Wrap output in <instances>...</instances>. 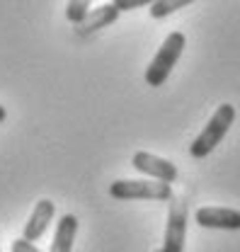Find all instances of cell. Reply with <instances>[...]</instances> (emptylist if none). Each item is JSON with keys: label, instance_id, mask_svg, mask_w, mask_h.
I'll list each match as a JSON object with an SVG mask.
<instances>
[{"label": "cell", "instance_id": "obj_4", "mask_svg": "<svg viewBox=\"0 0 240 252\" xmlns=\"http://www.w3.org/2000/svg\"><path fill=\"white\" fill-rule=\"evenodd\" d=\"M187 240V204L182 196H170V211H168V228H165V240L163 252H184Z\"/></svg>", "mask_w": 240, "mask_h": 252}, {"label": "cell", "instance_id": "obj_3", "mask_svg": "<svg viewBox=\"0 0 240 252\" xmlns=\"http://www.w3.org/2000/svg\"><path fill=\"white\" fill-rule=\"evenodd\" d=\"M109 194L119 201H136V199H148V201H170L172 187L168 182L158 180H117Z\"/></svg>", "mask_w": 240, "mask_h": 252}, {"label": "cell", "instance_id": "obj_10", "mask_svg": "<svg viewBox=\"0 0 240 252\" xmlns=\"http://www.w3.org/2000/svg\"><path fill=\"white\" fill-rule=\"evenodd\" d=\"M192 2H197V0H158V2H153V5H150V17L163 20V17H168V15L177 12V10L187 7V5H192Z\"/></svg>", "mask_w": 240, "mask_h": 252}, {"label": "cell", "instance_id": "obj_8", "mask_svg": "<svg viewBox=\"0 0 240 252\" xmlns=\"http://www.w3.org/2000/svg\"><path fill=\"white\" fill-rule=\"evenodd\" d=\"M117 20H119V10L112 2H107V5H100V7H90L88 15L83 17V22L75 25V32L80 36H88V34H95V32L114 25Z\"/></svg>", "mask_w": 240, "mask_h": 252}, {"label": "cell", "instance_id": "obj_12", "mask_svg": "<svg viewBox=\"0 0 240 252\" xmlns=\"http://www.w3.org/2000/svg\"><path fill=\"white\" fill-rule=\"evenodd\" d=\"M158 0H112V5L119 10V12H126V10H136V7H143V5H153Z\"/></svg>", "mask_w": 240, "mask_h": 252}, {"label": "cell", "instance_id": "obj_1", "mask_svg": "<svg viewBox=\"0 0 240 252\" xmlns=\"http://www.w3.org/2000/svg\"><path fill=\"white\" fill-rule=\"evenodd\" d=\"M184 44H187V39H184L182 32H170L168 34V39L163 41V46L158 49V54L153 56V61L146 68V83L150 88H160L170 78L172 68L177 65L182 51H184Z\"/></svg>", "mask_w": 240, "mask_h": 252}, {"label": "cell", "instance_id": "obj_9", "mask_svg": "<svg viewBox=\"0 0 240 252\" xmlns=\"http://www.w3.org/2000/svg\"><path fill=\"white\" fill-rule=\"evenodd\" d=\"M78 233V219L73 214H63L54 233V243H51V252H70L73 250V240Z\"/></svg>", "mask_w": 240, "mask_h": 252}, {"label": "cell", "instance_id": "obj_6", "mask_svg": "<svg viewBox=\"0 0 240 252\" xmlns=\"http://www.w3.org/2000/svg\"><path fill=\"white\" fill-rule=\"evenodd\" d=\"M202 228L216 230H240V211L236 209H221V206H204L194 214Z\"/></svg>", "mask_w": 240, "mask_h": 252}, {"label": "cell", "instance_id": "obj_7", "mask_svg": "<svg viewBox=\"0 0 240 252\" xmlns=\"http://www.w3.org/2000/svg\"><path fill=\"white\" fill-rule=\"evenodd\" d=\"M54 214H56V206H54V201H49V199H41V201H36V206H34L32 216L27 219V223H25L22 238H25V240H30V243H36V240H39V238L46 233V228L51 225Z\"/></svg>", "mask_w": 240, "mask_h": 252}, {"label": "cell", "instance_id": "obj_11", "mask_svg": "<svg viewBox=\"0 0 240 252\" xmlns=\"http://www.w3.org/2000/svg\"><path fill=\"white\" fill-rule=\"evenodd\" d=\"M90 5H92V0H68V5H66V20L73 22V25L83 22V17L88 15Z\"/></svg>", "mask_w": 240, "mask_h": 252}, {"label": "cell", "instance_id": "obj_14", "mask_svg": "<svg viewBox=\"0 0 240 252\" xmlns=\"http://www.w3.org/2000/svg\"><path fill=\"white\" fill-rule=\"evenodd\" d=\"M5 119H7V109H5V107H2V104H0V124H2V122H5Z\"/></svg>", "mask_w": 240, "mask_h": 252}, {"label": "cell", "instance_id": "obj_5", "mask_svg": "<svg viewBox=\"0 0 240 252\" xmlns=\"http://www.w3.org/2000/svg\"><path fill=\"white\" fill-rule=\"evenodd\" d=\"M131 165H134L141 175H148V177L158 180V182H168V185H172V182L177 180V167H175L170 160L158 158V156H153V153H146V151L134 153Z\"/></svg>", "mask_w": 240, "mask_h": 252}, {"label": "cell", "instance_id": "obj_13", "mask_svg": "<svg viewBox=\"0 0 240 252\" xmlns=\"http://www.w3.org/2000/svg\"><path fill=\"white\" fill-rule=\"evenodd\" d=\"M12 252H41V250L34 243H30V240L17 238V240H12Z\"/></svg>", "mask_w": 240, "mask_h": 252}, {"label": "cell", "instance_id": "obj_15", "mask_svg": "<svg viewBox=\"0 0 240 252\" xmlns=\"http://www.w3.org/2000/svg\"><path fill=\"white\" fill-rule=\"evenodd\" d=\"M155 252H163V250H155Z\"/></svg>", "mask_w": 240, "mask_h": 252}, {"label": "cell", "instance_id": "obj_2", "mask_svg": "<svg viewBox=\"0 0 240 252\" xmlns=\"http://www.w3.org/2000/svg\"><path fill=\"white\" fill-rule=\"evenodd\" d=\"M236 122V107L233 104H221L216 112H213V117L209 119V124L202 128V133L192 141V146H189V153L192 158H206L223 141V136L228 133V128L233 126Z\"/></svg>", "mask_w": 240, "mask_h": 252}]
</instances>
